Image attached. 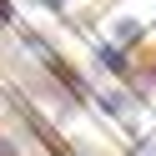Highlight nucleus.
Instances as JSON below:
<instances>
[{"label":"nucleus","instance_id":"obj_1","mask_svg":"<svg viewBox=\"0 0 156 156\" xmlns=\"http://www.w3.org/2000/svg\"><path fill=\"white\" fill-rule=\"evenodd\" d=\"M45 5H55V10H61V5H66V0H45Z\"/></svg>","mask_w":156,"mask_h":156}]
</instances>
